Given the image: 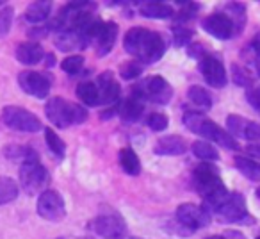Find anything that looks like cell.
<instances>
[{
    "label": "cell",
    "mask_w": 260,
    "mask_h": 239,
    "mask_svg": "<svg viewBox=\"0 0 260 239\" xmlns=\"http://www.w3.org/2000/svg\"><path fill=\"white\" fill-rule=\"evenodd\" d=\"M59 239H62V237H59Z\"/></svg>",
    "instance_id": "7dc6e473"
},
{
    "label": "cell",
    "mask_w": 260,
    "mask_h": 239,
    "mask_svg": "<svg viewBox=\"0 0 260 239\" xmlns=\"http://www.w3.org/2000/svg\"><path fill=\"white\" fill-rule=\"evenodd\" d=\"M256 196H258V198H260V188L256 189Z\"/></svg>",
    "instance_id": "7bdbcfd3"
},
{
    "label": "cell",
    "mask_w": 260,
    "mask_h": 239,
    "mask_svg": "<svg viewBox=\"0 0 260 239\" xmlns=\"http://www.w3.org/2000/svg\"><path fill=\"white\" fill-rule=\"evenodd\" d=\"M82 66H84V57L79 54L70 55V57H66L64 61L61 63V68L64 70L66 73H70V75H79Z\"/></svg>",
    "instance_id": "e575fe53"
},
{
    "label": "cell",
    "mask_w": 260,
    "mask_h": 239,
    "mask_svg": "<svg viewBox=\"0 0 260 239\" xmlns=\"http://www.w3.org/2000/svg\"><path fill=\"white\" fill-rule=\"evenodd\" d=\"M251 50H253V65H255L256 73L260 75V48L251 47Z\"/></svg>",
    "instance_id": "ab89813d"
},
{
    "label": "cell",
    "mask_w": 260,
    "mask_h": 239,
    "mask_svg": "<svg viewBox=\"0 0 260 239\" xmlns=\"http://www.w3.org/2000/svg\"><path fill=\"white\" fill-rule=\"evenodd\" d=\"M50 11H52V2H43V0H40V2H34V4H30L29 8L25 9V20L29 23H43L45 20L50 16Z\"/></svg>",
    "instance_id": "cb8c5ba5"
},
{
    "label": "cell",
    "mask_w": 260,
    "mask_h": 239,
    "mask_svg": "<svg viewBox=\"0 0 260 239\" xmlns=\"http://www.w3.org/2000/svg\"><path fill=\"white\" fill-rule=\"evenodd\" d=\"M38 214L47 221H62L66 218V203L61 193L54 191V189H47L40 195L38 198Z\"/></svg>",
    "instance_id": "9c48e42d"
},
{
    "label": "cell",
    "mask_w": 260,
    "mask_h": 239,
    "mask_svg": "<svg viewBox=\"0 0 260 239\" xmlns=\"http://www.w3.org/2000/svg\"><path fill=\"white\" fill-rule=\"evenodd\" d=\"M134 93H138L143 100H150L153 104L166 105L173 98V87L164 77H148L143 84L136 86Z\"/></svg>",
    "instance_id": "52a82bcc"
},
{
    "label": "cell",
    "mask_w": 260,
    "mask_h": 239,
    "mask_svg": "<svg viewBox=\"0 0 260 239\" xmlns=\"http://www.w3.org/2000/svg\"><path fill=\"white\" fill-rule=\"evenodd\" d=\"M13 16H15V11L13 8H2L0 11V40L6 38L11 31V25H13Z\"/></svg>",
    "instance_id": "d590c367"
},
{
    "label": "cell",
    "mask_w": 260,
    "mask_h": 239,
    "mask_svg": "<svg viewBox=\"0 0 260 239\" xmlns=\"http://www.w3.org/2000/svg\"><path fill=\"white\" fill-rule=\"evenodd\" d=\"M207 239H224V237H221V235H212V237H207Z\"/></svg>",
    "instance_id": "b9f144b4"
},
{
    "label": "cell",
    "mask_w": 260,
    "mask_h": 239,
    "mask_svg": "<svg viewBox=\"0 0 260 239\" xmlns=\"http://www.w3.org/2000/svg\"><path fill=\"white\" fill-rule=\"evenodd\" d=\"M214 213L219 216V220L226 221V223H251L253 221L249 218L246 200L241 193H230L228 198Z\"/></svg>",
    "instance_id": "ba28073f"
},
{
    "label": "cell",
    "mask_w": 260,
    "mask_h": 239,
    "mask_svg": "<svg viewBox=\"0 0 260 239\" xmlns=\"http://www.w3.org/2000/svg\"><path fill=\"white\" fill-rule=\"evenodd\" d=\"M18 84L27 95H32L36 98H47L52 87V77L48 73L41 72H32V70H25L20 72L18 75Z\"/></svg>",
    "instance_id": "7c38bea8"
},
{
    "label": "cell",
    "mask_w": 260,
    "mask_h": 239,
    "mask_svg": "<svg viewBox=\"0 0 260 239\" xmlns=\"http://www.w3.org/2000/svg\"><path fill=\"white\" fill-rule=\"evenodd\" d=\"M77 97L84 105H89V107L100 104V93L94 82H80L77 86Z\"/></svg>",
    "instance_id": "d4e9b609"
},
{
    "label": "cell",
    "mask_w": 260,
    "mask_h": 239,
    "mask_svg": "<svg viewBox=\"0 0 260 239\" xmlns=\"http://www.w3.org/2000/svg\"><path fill=\"white\" fill-rule=\"evenodd\" d=\"M175 220L178 225L187 230V234H192L194 230L207 227L210 223V216L203 207H198L194 203H182L177 207V213H175Z\"/></svg>",
    "instance_id": "8fae6325"
},
{
    "label": "cell",
    "mask_w": 260,
    "mask_h": 239,
    "mask_svg": "<svg viewBox=\"0 0 260 239\" xmlns=\"http://www.w3.org/2000/svg\"><path fill=\"white\" fill-rule=\"evenodd\" d=\"M191 36H192L191 29H185V27H177V29H173V38H175V41H177V45L189 43Z\"/></svg>",
    "instance_id": "74e56055"
},
{
    "label": "cell",
    "mask_w": 260,
    "mask_h": 239,
    "mask_svg": "<svg viewBox=\"0 0 260 239\" xmlns=\"http://www.w3.org/2000/svg\"><path fill=\"white\" fill-rule=\"evenodd\" d=\"M146 125L155 132L164 131V129L168 127V116L164 114V112H152V114L146 118Z\"/></svg>",
    "instance_id": "8d00e7d4"
},
{
    "label": "cell",
    "mask_w": 260,
    "mask_h": 239,
    "mask_svg": "<svg viewBox=\"0 0 260 239\" xmlns=\"http://www.w3.org/2000/svg\"><path fill=\"white\" fill-rule=\"evenodd\" d=\"M119 164H121L123 171L126 175H132V177H138L141 173V161H139L138 154L130 146L119 150Z\"/></svg>",
    "instance_id": "603a6c76"
},
{
    "label": "cell",
    "mask_w": 260,
    "mask_h": 239,
    "mask_svg": "<svg viewBox=\"0 0 260 239\" xmlns=\"http://www.w3.org/2000/svg\"><path fill=\"white\" fill-rule=\"evenodd\" d=\"M2 122L8 125L9 129L18 132H40L43 131V124L34 112L27 111L23 107H16V105H8L2 111Z\"/></svg>",
    "instance_id": "8992f818"
},
{
    "label": "cell",
    "mask_w": 260,
    "mask_h": 239,
    "mask_svg": "<svg viewBox=\"0 0 260 239\" xmlns=\"http://www.w3.org/2000/svg\"><path fill=\"white\" fill-rule=\"evenodd\" d=\"M200 70H202V75L205 79V82L209 86L216 87H224L228 82V73L224 65L221 63V59H217L212 54H203L200 57Z\"/></svg>",
    "instance_id": "4fadbf2b"
},
{
    "label": "cell",
    "mask_w": 260,
    "mask_h": 239,
    "mask_svg": "<svg viewBox=\"0 0 260 239\" xmlns=\"http://www.w3.org/2000/svg\"><path fill=\"white\" fill-rule=\"evenodd\" d=\"M202 25L210 36L217 38V40H230L235 34L234 23L226 16V13H214V15L207 16Z\"/></svg>",
    "instance_id": "9a60e30c"
},
{
    "label": "cell",
    "mask_w": 260,
    "mask_h": 239,
    "mask_svg": "<svg viewBox=\"0 0 260 239\" xmlns=\"http://www.w3.org/2000/svg\"><path fill=\"white\" fill-rule=\"evenodd\" d=\"M50 182V175H48L47 168L38 161H30L20 166V186L27 195H36V193L47 191V186Z\"/></svg>",
    "instance_id": "5b68a950"
},
{
    "label": "cell",
    "mask_w": 260,
    "mask_h": 239,
    "mask_svg": "<svg viewBox=\"0 0 260 239\" xmlns=\"http://www.w3.org/2000/svg\"><path fill=\"white\" fill-rule=\"evenodd\" d=\"M43 57H45L43 47L40 43H36V41H25V43H20L16 47V59L22 65L34 66L38 63H41Z\"/></svg>",
    "instance_id": "d6986e66"
},
{
    "label": "cell",
    "mask_w": 260,
    "mask_h": 239,
    "mask_svg": "<svg viewBox=\"0 0 260 239\" xmlns=\"http://www.w3.org/2000/svg\"><path fill=\"white\" fill-rule=\"evenodd\" d=\"M232 79H234V82L237 84V86H241V87H248V89H249V87L255 86V84H253L251 73H249L244 66L232 65Z\"/></svg>",
    "instance_id": "d6a6232c"
},
{
    "label": "cell",
    "mask_w": 260,
    "mask_h": 239,
    "mask_svg": "<svg viewBox=\"0 0 260 239\" xmlns=\"http://www.w3.org/2000/svg\"><path fill=\"white\" fill-rule=\"evenodd\" d=\"M224 11L228 13L226 16L232 20V23H234L235 33H239V31L246 25V8L242 4H237V2H232V4H228L226 8H224Z\"/></svg>",
    "instance_id": "4dcf8cb0"
},
{
    "label": "cell",
    "mask_w": 260,
    "mask_h": 239,
    "mask_svg": "<svg viewBox=\"0 0 260 239\" xmlns=\"http://www.w3.org/2000/svg\"><path fill=\"white\" fill-rule=\"evenodd\" d=\"M145 112V100L139 97L138 93H132L126 100H123L118 107V114L121 116V120L134 124Z\"/></svg>",
    "instance_id": "ac0fdd59"
},
{
    "label": "cell",
    "mask_w": 260,
    "mask_h": 239,
    "mask_svg": "<svg viewBox=\"0 0 260 239\" xmlns=\"http://www.w3.org/2000/svg\"><path fill=\"white\" fill-rule=\"evenodd\" d=\"M139 11H141L143 16L153 20H166L175 16V9L170 4H164V2H146V4L141 6Z\"/></svg>",
    "instance_id": "7402d4cb"
},
{
    "label": "cell",
    "mask_w": 260,
    "mask_h": 239,
    "mask_svg": "<svg viewBox=\"0 0 260 239\" xmlns=\"http://www.w3.org/2000/svg\"><path fill=\"white\" fill-rule=\"evenodd\" d=\"M141 72H143V65L139 61H136V59H130V61L123 63V65L119 66V75L125 80L136 79V77L141 75Z\"/></svg>",
    "instance_id": "836d02e7"
},
{
    "label": "cell",
    "mask_w": 260,
    "mask_h": 239,
    "mask_svg": "<svg viewBox=\"0 0 260 239\" xmlns=\"http://www.w3.org/2000/svg\"><path fill=\"white\" fill-rule=\"evenodd\" d=\"M126 239H138V237H126Z\"/></svg>",
    "instance_id": "f6af8a7d"
},
{
    "label": "cell",
    "mask_w": 260,
    "mask_h": 239,
    "mask_svg": "<svg viewBox=\"0 0 260 239\" xmlns=\"http://www.w3.org/2000/svg\"><path fill=\"white\" fill-rule=\"evenodd\" d=\"M20 186L16 184V181L9 177H0V205L11 203L13 200H16L20 193Z\"/></svg>",
    "instance_id": "f1b7e54d"
},
{
    "label": "cell",
    "mask_w": 260,
    "mask_h": 239,
    "mask_svg": "<svg viewBox=\"0 0 260 239\" xmlns=\"http://www.w3.org/2000/svg\"><path fill=\"white\" fill-rule=\"evenodd\" d=\"M96 86H98V93H100V104L104 105H112L118 102L119 93H121V87L119 84L116 82L114 79V73L111 70L104 72L96 80Z\"/></svg>",
    "instance_id": "2e32d148"
},
{
    "label": "cell",
    "mask_w": 260,
    "mask_h": 239,
    "mask_svg": "<svg viewBox=\"0 0 260 239\" xmlns=\"http://www.w3.org/2000/svg\"><path fill=\"white\" fill-rule=\"evenodd\" d=\"M0 8H4V2H2V0H0Z\"/></svg>",
    "instance_id": "ee69618b"
},
{
    "label": "cell",
    "mask_w": 260,
    "mask_h": 239,
    "mask_svg": "<svg viewBox=\"0 0 260 239\" xmlns=\"http://www.w3.org/2000/svg\"><path fill=\"white\" fill-rule=\"evenodd\" d=\"M153 152L157 156H182L187 152V141L182 136L171 134L159 138V141L153 146Z\"/></svg>",
    "instance_id": "e0dca14e"
},
{
    "label": "cell",
    "mask_w": 260,
    "mask_h": 239,
    "mask_svg": "<svg viewBox=\"0 0 260 239\" xmlns=\"http://www.w3.org/2000/svg\"><path fill=\"white\" fill-rule=\"evenodd\" d=\"M118 38V25L114 22H104L100 34L96 36L94 43H96V54L98 55H107L112 50Z\"/></svg>",
    "instance_id": "ffe728a7"
},
{
    "label": "cell",
    "mask_w": 260,
    "mask_h": 239,
    "mask_svg": "<svg viewBox=\"0 0 260 239\" xmlns=\"http://www.w3.org/2000/svg\"><path fill=\"white\" fill-rule=\"evenodd\" d=\"M248 154L255 157V159H260V143H253V145H249Z\"/></svg>",
    "instance_id": "60d3db41"
},
{
    "label": "cell",
    "mask_w": 260,
    "mask_h": 239,
    "mask_svg": "<svg viewBox=\"0 0 260 239\" xmlns=\"http://www.w3.org/2000/svg\"><path fill=\"white\" fill-rule=\"evenodd\" d=\"M192 148V154H194L198 159L205 161V163H214V161L219 159V152H217V148L212 145V143L209 141H194L191 145Z\"/></svg>",
    "instance_id": "83f0119b"
},
{
    "label": "cell",
    "mask_w": 260,
    "mask_h": 239,
    "mask_svg": "<svg viewBox=\"0 0 260 239\" xmlns=\"http://www.w3.org/2000/svg\"><path fill=\"white\" fill-rule=\"evenodd\" d=\"M47 118L59 129H68L72 125L84 124L87 120V111L79 104H72L62 97H54L45 105Z\"/></svg>",
    "instance_id": "277c9868"
},
{
    "label": "cell",
    "mask_w": 260,
    "mask_h": 239,
    "mask_svg": "<svg viewBox=\"0 0 260 239\" xmlns=\"http://www.w3.org/2000/svg\"><path fill=\"white\" fill-rule=\"evenodd\" d=\"M246 98L251 104V107H255L256 111H260V86H253L246 91Z\"/></svg>",
    "instance_id": "f35d334b"
},
{
    "label": "cell",
    "mask_w": 260,
    "mask_h": 239,
    "mask_svg": "<svg viewBox=\"0 0 260 239\" xmlns=\"http://www.w3.org/2000/svg\"><path fill=\"white\" fill-rule=\"evenodd\" d=\"M4 154L8 156V159L15 161V163H20V166L25 163H30V161L40 159L34 150L27 148V146H18V145H9L8 148L4 150Z\"/></svg>",
    "instance_id": "484cf974"
},
{
    "label": "cell",
    "mask_w": 260,
    "mask_h": 239,
    "mask_svg": "<svg viewBox=\"0 0 260 239\" xmlns=\"http://www.w3.org/2000/svg\"><path fill=\"white\" fill-rule=\"evenodd\" d=\"M91 228L104 239H123L126 234V223L118 213H102L91 221Z\"/></svg>",
    "instance_id": "30bf717a"
},
{
    "label": "cell",
    "mask_w": 260,
    "mask_h": 239,
    "mask_svg": "<svg viewBox=\"0 0 260 239\" xmlns=\"http://www.w3.org/2000/svg\"><path fill=\"white\" fill-rule=\"evenodd\" d=\"M226 131L230 136L246 141L258 143L260 141V125L255 122L244 120L239 114H228L226 118Z\"/></svg>",
    "instance_id": "5bb4252c"
},
{
    "label": "cell",
    "mask_w": 260,
    "mask_h": 239,
    "mask_svg": "<svg viewBox=\"0 0 260 239\" xmlns=\"http://www.w3.org/2000/svg\"><path fill=\"white\" fill-rule=\"evenodd\" d=\"M123 47L141 65H153L166 52V43L162 36L145 27H132L123 38Z\"/></svg>",
    "instance_id": "6da1fadb"
},
{
    "label": "cell",
    "mask_w": 260,
    "mask_h": 239,
    "mask_svg": "<svg viewBox=\"0 0 260 239\" xmlns=\"http://www.w3.org/2000/svg\"><path fill=\"white\" fill-rule=\"evenodd\" d=\"M187 97H189V100H191L194 105H198V107H202V109L212 107V95H210L205 87L191 86L187 91Z\"/></svg>",
    "instance_id": "f546056e"
},
{
    "label": "cell",
    "mask_w": 260,
    "mask_h": 239,
    "mask_svg": "<svg viewBox=\"0 0 260 239\" xmlns=\"http://www.w3.org/2000/svg\"><path fill=\"white\" fill-rule=\"evenodd\" d=\"M256 239H260V237H256Z\"/></svg>",
    "instance_id": "bcb514c9"
},
{
    "label": "cell",
    "mask_w": 260,
    "mask_h": 239,
    "mask_svg": "<svg viewBox=\"0 0 260 239\" xmlns=\"http://www.w3.org/2000/svg\"><path fill=\"white\" fill-rule=\"evenodd\" d=\"M55 47L62 52H72V50H77V48H86V47H89V45L86 43V40H84L79 33L62 31V33H59L57 38H55Z\"/></svg>",
    "instance_id": "44dd1931"
},
{
    "label": "cell",
    "mask_w": 260,
    "mask_h": 239,
    "mask_svg": "<svg viewBox=\"0 0 260 239\" xmlns=\"http://www.w3.org/2000/svg\"><path fill=\"white\" fill-rule=\"evenodd\" d=\"M184 125L194 134L205 138V141L209 143H216V145H221L228 150H237L239 143L234 136L228 134V131L221 129L216 122L209 120L207 116H203L202 112H194V111H187L184 114Z\"/></svg>",
    "instance_id": "3957f363"
},
{
    "label": "cell",
    "mask_w": 260,
    "mask_h": 239,
    "mask_svg": "<svg viewBox=\"0 0 260 239\" xmlns=\"http://www.w3.org/2000/svg\"><path fill=\"white\" fill-rule=\"evenodd\" d=\"M194 186L198 189L200 196L205 200V203L212 211H216L230 195L226 186L219 178L217 170L209 163L200 164L194 170Z\"/></svg>",
    "instance_id": "7a4b0ae2"
},
{
    "label": "cell",
    "mask_w": 260,
    "mask_h": 239,
    "mask_svg": "<svg viewBox=\"0 0 260 239\" xmlns=\"http://www.w3.org/2000/svg\"><path fill=\"white\" fill-rule=\"evenodd\" d=\"M235 168H237L246 178H249V181H253V182L260 181V163H256V161L237 156L235 157Z\"/></svg>",
    "instance_id": "4316f807"
},
{
    "label": "cell",
    "mask_w": 260,
    "mask_h": 239,
    "mask_svg": "<svg viewBox=\"0 0 260 239\" xmlns=\"http://www.w3.org/2000/svg\"><path fill=\"white\" fill-rule=\"evenodd\" d=\"M45 141H47L48 148H50V152L54 154L55 157H59V159H62V157H64L66 145H64V141L59 138L57 132H54L52 129L45 127Z\"/></svg>",
    "instance_id": "1f68e13d"
}]
</instances>
